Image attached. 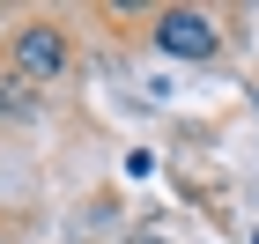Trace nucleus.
Segmentation results:
<instances>
[{"label":"nucleus","instance_id":"f03ea898","mask_svg":"<svg viewBox=\"0 0 259 244\" xmlns=\"http://www.w3.org/2000/svg\"><path fill=\"white\" fill-rule=\"evenodd\" d=\"M148 37H156V52H170V60H215L222 52L215 15H200V8H163V15L148 22Z\"/></svg>","mask_w":259,"mask_h":244},{"label":"nucleus","instance_id":"f257e3e1","mask_svg":"<svg viewBox=\"0 0 259 244\" xmlns=\"http://www.w3.org/2000/svg\"><path fill=\"white\" fill-rule=\"evenodd\" d=\"M8 67L37 89V81H60L67 67H74V44H67V30L52 15H37V22H22L15 37H8Z\"/></svg>","mask_w":259,"mask_h":244}]
</instances>
